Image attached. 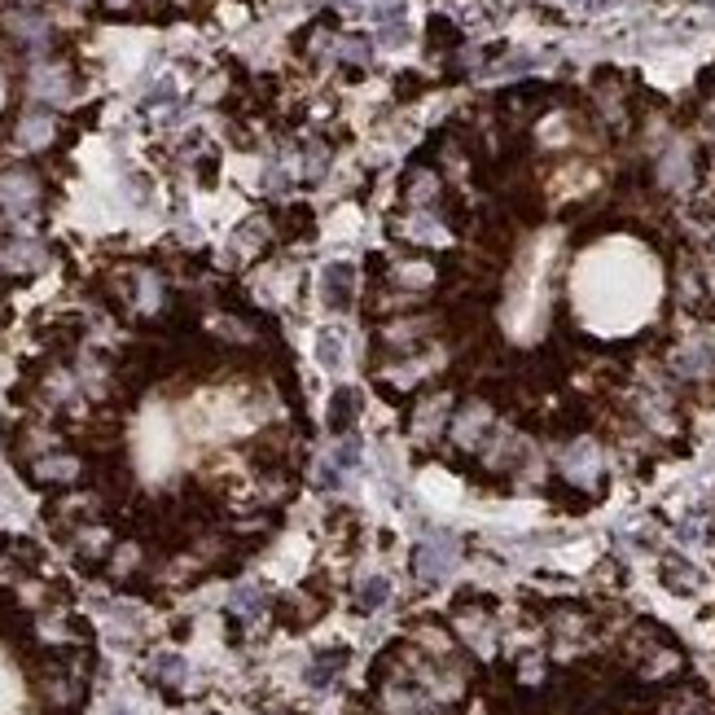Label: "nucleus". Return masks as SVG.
Returning a JSON list of instances; mask_svg holds the SVG:
<instances>
[{"mask_svg": "<svg viewBox=\"0 0 715 715\" xmlns=\"http://www.w3.org/2000/svg\"><path fill=\"white\" fill-rule=\"evenodd\" d=\"M0 194H4V203H9V207H31V198H35V180H31V176H22V172H9V176L0 180Z\"/></svg>", "mask_w": 715, "mask_h": 715, "instance_id": "obj_4", "label": "nucleus"}, {"mask_svg": "<svg viewBox=\"0 0 715 715\" xmlns=\"http://www.w3.org/2000/svg\"><path fill=\"white\" fill-rule=\"evenodd\" d=\"M106 4H111V9H120V4H127V0H106Z\"/></svg>", "mask_w": 715, "mask_h": 715, "instance_id": "obj_9", "label": "nucleus"}, {"mask_svg": "<svg viewBox=\"0 0 715 715\" xmlns=\"http://www.w3.org/2000/svg\"><path fill=\"white\" fill-rule=\"evenodd\" d=\"M49 132H53V127H49V115H40V111L18 123V141H22V145H44Z\"/></svg>", "mask_w": 715, "mask_h": 715, "instance_id": "obj_6", "label": "nucleus"}, {"mask_svg": "<svg viewBox=\"0 0 715 715\" xmlns=\"http://www.w3.org/2000/svg\"><path fill=\"white\" fill-rule=\"evenodd\" d=\"M435 194H439V180H435L431 172H417V176H413V185H408V198H413V207H426V203H431Z\"/></svg>", "mask_w": 715, "mask_h": 715, "instance_id": "obj_8", "label": "nucleus"}, {"mask_svg": "<svg viewBox=\"0 0 715 715\" xmlns=\"http://www.w3.org/2000/svg\"><path fill=\"white\" fill-rule=\"evenodd\" d=\"M356 391H339V395H334V408H330V426H334V431H348V426H352V417H356Z\"/></svg>", "mask_w": 715, "mask_h": 715, "instance_id": "obj_5", "label": "nucleus"}, {"mask_svg": "<svg viewBox=\"0 0 715 715\" xmlns=\"http://www.w3.org/2000/svg\"><path fill=\"white\" fill-rule=\"evenodd\" d=\"M317 356H321L325 369H339V360H343V334L339 330H325L321 343H317Z\"/></svg>", "mask_w": 715, "mask_h": 715, "instance_id": "obj_7", "label": "nucleus"}, {"mask_svg": "<svg viewBox=\"0 0 715 715\" xmlns=\"http://www.w3.org/2000/svg\"><path fill=\"white\" fill-rule=\"evenodd\" d=\"M352 290H356V268L352 263H330L321 272V294L330 308H348L352 303Z\"/></svg>", "mask_w": 715, "mask_h": 715, "instance_id": "obj_2", "label": "nucleus"}, {"mask_svg": "<svg viewBox=\"0 0 715 715\" xmlns=\"http://www.w3.org/2000/svg\"><path fill=\"white\" fill-rule=\"evenodd\" d=\"M9 31H13L27 49H44V44H49V22H44L35 9H22V4H18V9L9 13Z\"/></svg>", "mask_w": 715, "mask_h": 715, "instance_id": "obj_3", "label": "nucleus"}, {"mask_svg": "<svg viewBox=\"0 0 715 715\" xmlns=\"http://www.w3.org/2000/svg\"><path fill=\"white\" fill-rule=\"evenodd\" d=\"M66 93H71V80H66L62 66H53V62H35L31 66V97L35 102H62Z\"/></svg>", "mask_w": 715, "mask_h": 715, "instance_id": "obj_1", "label": "nucleus"}]
</instances>
